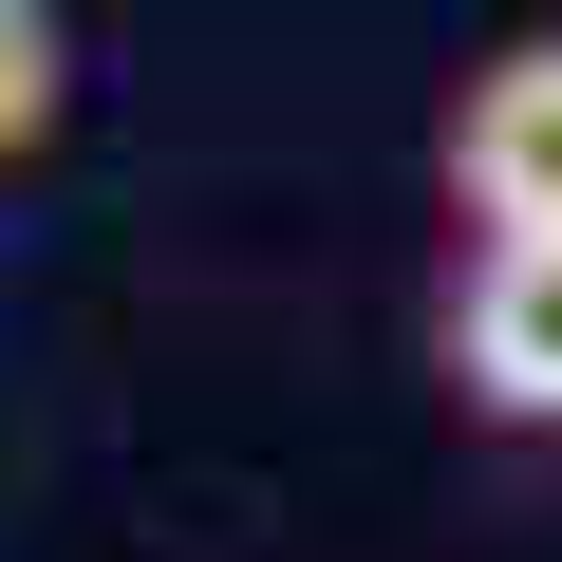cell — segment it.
<instances>
[{
    "instance_id": "obj_1",
    "label": "cell",
    "mask_w": 562,
    "mask_h": 562,
    "mask_svg": "<svg viewBox=\"0 0 562 562\" xmlns=\"http://www.w3.org/2000/svg\"><path fill=\"white\" fill-rule=\"evenodd\" d=\"M431 169H450V206L487 244H543L562 225V38H487L450 132H431Z\"/></svg>"
},
{
    "instance_id": "obj_2",
    "label": "cell",
    "mask_w": 562,
    "mask_h": 562,
    "mask_svg": "<svg viewBox=\"0 0 562 562\" xmlns=\"http://www.w3.org/2000/svg\"><path fill=\"white\" fill-rule=\"evenodd\" d=\"M450 375H469V413H506V431H562V225H543V244H469Z\"/></svg>"
},
{
    "instance_id": "obj_3",
    "label": "cell",
    "mask_w": 562,
    "mask_h": 562,
    "mask_svg": "<svg viewBox=\"0 0 562 562\" xmlns=\"http://www.w3.org/2000/svg\"><path fill=\"white\" fill-rule=\"evenodd\" d=\"M76 113V38H57V0H0V169H38Z\"/></svg>"
}]
</instances>
